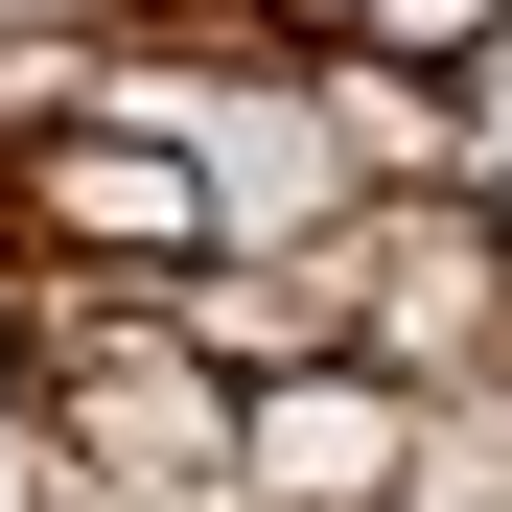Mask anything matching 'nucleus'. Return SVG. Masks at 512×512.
<instances>
[{"instance_id":"obj_3","label":"nucleus","mask_w":512,"mask_h":512,"mask_svg":"<svg viewBox=\"0 0 512 512\" xmlns=\"http://www.w3.org/2000/svg\"><path fill=\"white\" fill-rule=\"evenodd\" d=\"M233 24H256V47H350L373 0H233Z\"/></svg>"},{"instance_id":"obj_2","label":"nucleus","mask_w":512,"mask_h":512,"mask_svg":"<svg viewBox=\"0 0 512 512\" xmlns=\"http://www.w3.org/2000/svg\"><path fill=\"white\" fill-rule=\"evenodd\" d=\"M0 233L117 256V280H210V163L163 117H24V140H0Z\"/></svg>"},{"instance_id":"obj_1","label":"nucleus","mask_w":512,"mask_h":512,"mask_svg":"<svg viewBox=\"0 0 512 512\" xmlns=\"http://www.w3.org/2000/svg\"><path fill=\"white\" fill-rule=\"evenodd\" d=\"M443 466V396L373 373V350H303V373H233V512H419Z\"/></svg>"}]
</instances>
